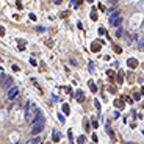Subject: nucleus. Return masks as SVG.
I'll return each instance as SVG.
<instances>
[{
  "mask_svg": "<svg viewBox=\"0 0 144 144\" xmlns=\"http://www.w3.org/2000/svg\"><path fill=\"white\" fill-rule=\"evenodd\" d=\"M39 113H41V111L38 110L36 105L30 103V111H27V121H28V122H33V121H35V117H36Z\"/></svg>",
  "mask_w": 144,
  "mask_h": 144,
  "instance_id": "obj_1",
  "label": "nucleus"
},
{
  "mask_svg": "<svg viewBox=\"0 0 144 144\" xmlns=\"http://www.w3.org/2000/svg\"><path fill=\"white\" fill-rule=\"evenodd\" d=\"M2 88H3V89H6V88H10V89H11V88H13V78L11 77H5V78L2 77Z\"/></svg>",
  "mask_w": 144,
  "mask_h": 144,
  "instance_id": "obj_2",
  "label": "nucleus"
},
{
  "mask_svg": "<svg viewBox=\"0 0 144 144\" xmlns=\"http://www.w3.org/2000/svg\"><path fill=\"white\" fill-rule=\"evenodd\" d=\"M110 22H111L113 27H119V25L122 24V17H121V16H117V14H113L111 19H110Z\"/></svg>",
  "mask_w": 144,
  "mask_h": 144,
  "instance_id": "obj_3",
  "label": "nucleus"
},
{
  "mask_svg": "<svg viewBox=\"0 0 144 144\" xmlns=\"http://www.w3.org/2000/svg\"><path fill=\"white\" fill-rule=\"evenodd\" d=\"M42 129H44V124H35L33 129H31V135L33 136H38V135L42 132Z\"/></svg>",
  "mask_w": 144,
  "mask_h": 144,
  "instance_id": "obj_4",
  "label": "nucleus"
},
{
  "mask_svg": "<svg viewBox=\"0 0 144 144\" xmlns=\"http://www.w3.org/2000/svg\"><path fill=\"white\" fill-rule=\"evenodd\" d=\"M19 94V89L16 86H13L11 89H8V99H14V97H17Z\"/></svg>",
  "mask_w": 144,
  "mask_h": 144,
  "instance_id": "obj_5",
  "label": "nucleus"
},
{
  "mask_svg": "<svg viewBox=\"0 0 144 144\" xmlns=\"http://www.w3.org/2000/svg\"><path fill=\"white\" fill-rule=\"evenodd\" d=\"M35 124H44V116H42V113H39V114L35 117V121H33V125H35Z\"/></svg>",
  "mask_w": 144,
  "mask_h": 144,
  "instance_id": "obj_6",
  "label": "nucleus"
},
{
  "mask_svg": "<svg viewBox=\"0 0 144 144\" xmlns=\"http://www.w3.org/2000/svg\"><path fill=\"white\" fill-rule=\"evenodd\" d=\"M127 64H129L130 67H136V64H138V61H136V60H133V58H130V60L127 61Z\"/></svg>",
  "mask_w": 144,
  "mask_h": 144,
  "instance_id": "obj_7",
  "label": "nucleus"
},
{
  "mask_svg": "<svg viewBox=\"0 0 144 144\" xmlns=\"http://www.w3.org/2000/svg\"><path fill=\"white\" fill-rule=\"evenodd\" d=\"M77 100H78V102H83V100H85V94H83L80 89H78V92H77Z\"/></svg>",
  "mask_w": 144,
  "mask_h": 144,
  "instance_id": "obj_8",
  "label": "nucleus"
},
{
  "mask_svg": "<svg viewBox=\"0 0 144 144\" xmlns=\"http://www.w3.org/2000/svg\"><path fill=\"white\" fill-rule=\"evenodd\" d=\"M39 143H41V138H39V136H35V138L31 139L30 144H39Z\"/></svg>",
  "mask_w": 144,
  "mask_h": 144,
  "instance_id": "obj_9",
  "label": "nucleus"
},
{
  "mask_svg": "<svg viewBox=\"0 0 144 144\" xmlns=\"http://www.w3.org/2000/svg\"><path fill=\"white\" fill-rule=\"evenodd\" d=\"M53 141H55V143L60 141V133H58V132H55V133H53Z\"/></svg>",
  "mask_w": 144,
  "mask_h": 144,
  "instance_id": "obj_10",
  "label": "nucleus"
},
{
  "mask_svg": "<svg viewBox=\"0 0 144 144\" xmlns=\"http://www.w3.org/2000/svg\"><path fill=\"white\" fill-rule=\"evenodd\" d=\"M63 111L67 114V113H69V107H67V105H63Z\"/></svg>",
  "mask_w": 144,
  "mask_h": 144,
  "instance_id": "obj_11",
  "label": "nucleus"
},
{
  "mask_svg": "<svg viewBox=\"0 0 144 144\" xmlns=\"http://www.w3.org/2000/svg\"><path fill=\"white\" fill-rule=\"evenodd\" d=\"M89 88L92 89V92H96V85H94V83H91V82H89Z\"/></svg>",
  "mask_w": 144,
  "mask_h": 144,
  "instance_id": "obj_12",
  "label": "nucleus"
},
{
  "mask_svg": "<svg viewBox=\"0 0 144 144\" xmlns=\"http://www.w3.org/2000/svg\"><path fill=\"white\" fill-rule=\"evenodd\" d=\"M85 139H86L85 136H80V138H78V143H80V144H83V143H85Z\"/></svg>",
  "mask_w": 144,
  "mask_h": 144,
  "instance_id": "obj_13",
  "label": "nucleus"
},
{
  "mask_svg": "<svg viewBox=\"0 0 144 144\" xmlns=\"http://www.w3.org/2000/svg\"><path fill=\"white\" fill-rule=\"evenodd\" d=\"M141 42H143V45H144V39H143V41H141Z\"/></svg>",
  "mask_w": 144,
  "mask_h": 144,
  "instance_id": "obj_14",
  "label": "nucleus"
}]
</instances>
